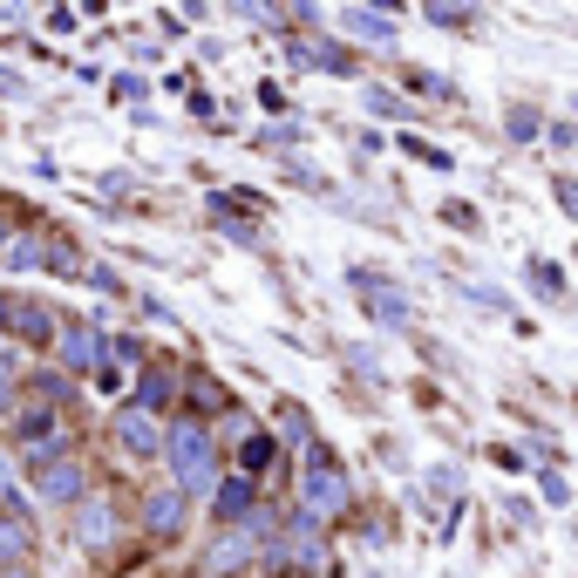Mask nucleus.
I'll use <instances>...</instances> for the list:
<instances>
[{
	"label": "nucleus",
	"instance_id": "6e6552de",
	"mask_svg": "<svg viewBox=\"0 0 578 578\" xmlns=\"http://www.w3.org/2000/svg\"><path fill=\"white\" fill-rule=\"evenodd\" d=\"M347 28H355L361 42H374V48H389V42H395V21H389V14H374V8H347Z\"/></svg>",
	"mask_w": 578,
	"mask_h": 578
},
{
	"label": "nucleus",
	"instance_id": "1a4fd4ad",
	"mask_svg": "<svg viewBox=\"0 0 578 578\" xmlns=\"http://www.w3.org/2000/svg\"><path fill=\"white\" fill-rule=\"evenodd\" d=\"M75 537H83V545H109V537H116L109 504H83V524H75Z\"/></svg>",
	"mask_w": 578,
	"mask_h": 578
},
{
	"label": "nucleus",
	"instance_id": "f257e3e1",
	"mask_svg": "<svg viewBox=\"0 0 578 578\" xmlns=\"http://www.w3.org/2000/svg\"><path fill=\"white\" fill-rule=\"evenodd\" d=\"M171 470H177V490L190 497V490H218V456H211V429H198V422H177L171 429Z\"/></svg>",
	"mask_w": 578,
	"mask_h": 578
},
{
	"label": "nucleus",
	"instance_id": "4468645a",
	"mask_svg": "<svg viewBox=\"0 0 578 578\" xmlns=\"http://www.w3.org/2000/svg\"><path fill=\"white\" fill-rule=\"evenodd\" d=\"M558 198H565V211L578 218V184H558Z\"/></svg>",
	"mask_w": 578,
	"mask_h": 578
},
{
	"label": "nucleus",
	"instance_id": "423d86ee",
	"mask_svg": "<svg viewBox=\"0 0 578 578\" xmlns=\"http://www.w3.org/2000/svg\"><path fill=\"white\" fill-rule=\"evenodd\" d=\"M116 436H123V449H130V456H157V429H150V415H143V408H123Z\"/></svg>",
	"mask_w": 578,
	"mask_h": 578
},
{
	"label": "nucleus",
	"instance_id": "20e7f679",
	"mask_svg": "<svg viewBox=\"0 0 578 578\" xmlns=\"http://www.w3.org/2000/svg\"><path fill=\"white\" fill-rule=\"evenodd\" d=\"M143 524L157 537H177L184 531V490H150L143 497Z\"/></svg>",
	"mask_w": 578,
	"mask_h": 578
},
{
	"label": "nucleus",
	"instance_id": "7ed1b4c3",
	"mask_svg": "<svg viewBox=\"0 0 578 578\" xmlns=\"http://www.w3.org/2000/svg\"><path fill=\"white\" fill-rule=\"evenodd\" d=\"M355 293L368 299V314H374L381 327H408V293H402L395 280H381V273H355Z\"/></svg>",
	"mask_w": 578,
	"mask_h": 578
},
{
	"label": "nucleus",
	"instance_id": "9b49d317",
	"mask_svg": "<svg viewBox=\"0 0 578 578\" xmlns=\"http://www.w3.org/2000/svg\"><path fill=\"white\" fill-rule=\"evenodd\" d=\"M164 402H171V374H143V389H137V408H143V415H157Z\"/></svg>",
	"mask_w": 578,
	"mask_h": 578
},
{
	"label": "nucleus",
	"instance_id": "0eeeda50",
	"mask_svg": "<svg viewBox=\"0 0 578 578\" xmlns=\"http://www.w3.org/2000/svg\"><path fill=\"white\" fill-rule=\"evenodd\" d=\"M0 320H8L21 340H48V314L42 306H21V299H0Z\"/></svg>",
	"mask_w": 578,
	"mask_h": 578
},
{
	"label": "nucleus",
	"instance_id": "ddd939ff",
	"mask_svg": "<svg viewBox=\"0 0 578 578\" xmlns=\"http://www.w3.org/2000/svg\"><path fill=\"white\" fill-rule=\"evenodd\" d=\"M511 137H537V116L531 109H511Z\"/></svg>",
	"mask_w": 578,
	"mask_h": 578
},
{
	"label": "nucleus",
	"instance_id": "39448f33",
	"mask_svg": "<svg viewBox=\"0 0 578 578\" xmlns=\"http://www.w3.org/2000/svg\"><path fill=\"white\" fill-rule=\"evenodd\" d=\"M83 483H89V470H83V462H48V470H42V497H55V504H68V497H83Z\"/></svg>",
	"mask_w": 578,
	"mask_h": 578
},
{
	"label": "nucleus",
	"instance_id": "f8f14e48",
	"mask_svg": "<svg viewBox=\"0 0 578 578\" xmlns=\"http://www.w3.org/2000/svg\"><path fill=\"white\" fill-rule=\"evenodd\" d=\"M28 552V531H21V517H0V558H21Z\"/></svg>",
	"mask_w": 578,
	"mask_h": 578
},
{
	"label": "nucleus",
	"instance_id": "9d476101",
	"mask_svg": "<svg viewBox=\"0 0 578 578\" xmlns=\"http://www.w3.org/2000/svg\"><path fill=\"white\" fill-rule=\"evenodd\" d=\"M62 355H68V368H89V361L102 355V340H96V334H83V327H75V334L62 340Z\"/></svg>",
	"mask_w": 578,
	"mask_h": 578
},
{
	"label": "nucleus",
	"instance_id": "f03ea898",
	"mask_svg": "<svg viewBox=\"0 0 578 578\" xmlns=\"http://www.w3.org/2000/svg\"><path fill=\"white\" fill-rule=\"evenodd\" d=\"M299 497H306V517H314V524L334 517V511L347 504V477H340V462L314 449V456L299 462Z\"/></svg>",
	"mask_w": 578,
	"mask_h": 578
}]
</instances>
